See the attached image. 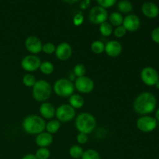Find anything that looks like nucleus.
Segmentation results:
<instances>
[{
    "instance_id": "obj_1",
    "label": "nucleus",
    "mask_w": 159,
    "mask_h": 159,
    "mask_svg": "<svg viewBox=\"0 0 159 159\" xmlns=\"http://www.w3.org/2000/svg\"><path fill=\"white\" fill-rule=\"evenodd\" d=\"M157 99L155 95L149 92H144L137 96L134 102V109L139 114L145 115L155 110Z\"/></svg>"
},
{
    "instance_id": "obj_2",
    "label": "nucleus",
    "mask_w": 159,
    "mask_h": 159,
    "mask_svg": "<svg viewBox=\"0 0 159 159\" xmlns=\"http://www.w3.org/2000/svg\"><path fill=\"white\" fill-rule=\"evenodd\" d=\"M46 123L44 120L37 115H30L23 122V127L30 134H39L44 130Z\"/></svg>"
},
{
    "instance_id": "obj_3",
    "label": "nucleus",
    "mask_w": 159,
    "mask_h": 159,
    "mask_svg": "<svg viewBox=\"0 0 159 159\" xmlns=\"http://www.w3.org/2000/svg\"><path fill=\"white\" fill-rule=\"evenodd\" d=\"M96 126V118L89 113H80L75 119V127L79 133L89 134L94 130Z\"/></svg>"
},
{
    "instance_id": "obj_4",
    "label": "nucleus",
    "mask_w": 159,
    "mask_h": 159,
    "mask_svg": "<svg viewBox=\"0 0 159 159\" xmlns=\"http://www.w3.org/2000/svg\"><path fill=\"white\" fill-rule=\"evenodd\" d=\"M51 93L52 88L51 85L43 79L37 81L33 86V96L34 99L39 102H44L49 99Z\"/></svg>"
},
{
    "instance_id": "obj_5",
    "label": "nucleus",
    "mask_w": 159,
    "mask_h": 159,
    "mask_svg": "<svg viewBox=\"0 0 159 159\" xmlns=\"http://www.w3.org/2000/svg\"><path fill=\"white\" fill-rule=\"evenodd\" d=\"M54 93L61 97L71 96L75 91V85L67 79H60L56 81L54 84Z\"/></svg>"
},
{
    "instance_id": "obj_6",
    "label": "nucleus",
    "mask_w": 159,
    "mask_h": 159,
    "mask_svg": "<svg viewBox=\"0 0 159 159\" xmlns=\"http://www.w3.org/2000/svg\"><path fill=\"white\" fill-rule=\"evenodd\" d=\"M57 120L61 122H68L75 116V110L68 104H62L57 107L55 113Z\"/></svg>"
},
{
    "instance_id": "obj_7",
    "label": "nucleus",
    "mask_w": 159,
    "mask_h": 159,
    "mask_svg": "<svg viewBox=\"0 0 159 159\" xmlns=\"http://www.w3.org/2000/svg\"><path fill=\"white\" fill-rule=\"evenodd\" d=\"M89 20L94 24H101L106 22L108 18L107 9L101 6H95L92 8L89 14Z\"/></svg>"
},
{
    "instance_id": "obj_8",
    "label": "nucleus",
    "mask_w": 159,
    "mask_h": 159,
    "mask_svg": "<svg viewBox=\"0 0 159 159\" xmlns=\"http://www.w3.org/2000/svg\"><path fill=\"white\" fill-rule=\"evenodd\" d=\"M141 78L144 84L148 85H154L159 81L158 73L152 67H145L141 72Z\"/></svg>"
},
{
    "instance_id": "obj_9",
    "label": "nucleus",
    "mask_w": 159,
    "mask_h": 159,
    "mask_svg": "<svg viewBox=\"0 0 159 159\" xmlns=\"http://www.w3.org/2000/svg\"><path fill=\"white\" fill-rule=\"evenodd\" d=\"M137 127L142 132H152L156 128L157 120L149 116H143L137 120Z\"/></svg>"
},
{
    "instance_id": "obj_10",
    "label": "nucleus",
    "mask_w": 159,
    "mask_h": 159,
    "mask_svg": "<svg viewBox=\"0 0 159 159\" xmlns=\"http://www.w3.org/2000/svg\"><path fill=\"white\" fill-rule=\"evenodd\" d=\"M40 59L37 56L34 54H29L22 59L21 66L25 71H34L40 68Z\"/></svg>"
},
{
    "instance_id": "obj_11",
    "label": "nucleus",
    "mask_w": 159,
    "mask_h": 159,
    "mask_svg": "<svg viewBox=\"0 0 159 159\" xmlns=\"http://www.w3.org/2000/svg\"><path fill=\"white\" fill-rule=\"evenodd\" d=\"M94 82L90 78L87 76H82L76 79L75 82V87L79 92L82 93H89L94 89Z\"/></svg>"
},
{
    "instance_id": "obj_12",
    "label": "nucleus",
    "mask_w": 159,
    "mask_h": 159,
    "mask_svg": "<svg viewBox=\"0 0 159 159\" xmlns=\"http://www.w3.org/2000/svg\"><path fill=\"white\" fill-rule=\"evenodd\" d=\"M123 26H124L126 30L134 32L139 29L141 26V20L139 17L135 14H129L125 18H124Z\"/></svg>"
},
{
    "instance_id": "obj_13",
    "label": "nucleus",
    "mask_w": 159,
    "mask_h": 159,
    "mask_svg": "<svg viewBox=\"0 0 159 159\" xmlns=\"http://www.w3.org/2000/svg\"><path fill=\"white\" fill-rule=\"evenodd\" d=\"M25 46L27 51L32 54H38L42 51L43 44L38 37L35 36H30L25 40Z\"/></svg>"
},
{
    "instance_id": "obj_14",
    "label": "nucleus",
    "mask_w": 159,
    "mask_h": 159,
    "mask_svg": "<svg viewBox=\"0 0 159 159\" xmlns=\"http://www.w3.org/2000/svg\"><path fill=\"white\" fill-rule=\"evenodd\" d=\"M55 54L57 58L61 61H65L69 58L72 54V48L67 42H62L56 48Z\"/></svg>"
},
{
    "instance_id": "obj_15",
    "label": "nucleus",
    "mask_w": 159,
    "mask_h": 159,
    "mask_svg": "<svg viewBox=\"0 0 159 159\" xmlns=\"http://www.w3.org/2000/svg\"><path fill=\"white\" fill-rule=\"evenodd\" d=\"M105 51L110 57H116L122 52V45L117 40H110L106 43Z\"/></svg>"
},
{
    "instance_id": "obj_16",
    "label": "nucleus",
    "mask_w": 159,
    "mask_h": 159,
    "mask_svg": "<svg viewBox=\"0 0 159 159\" xmlns=\"http://www.w3.org/2000/svg\"><path fill=\"white\" fill-rule=\"evenodd\" d=\"M142 12L149 18H155L159 14V8L155 3L152 2H146L141 7Z\"/></svg>"
},
{
    "instance_id": "obj_17",
    "label": "nucleus",
    "mask_w": 159,
    "mask_h": 159,
    "mask_svg": "<svg viewBox=\"0 0 159 159\" xmlns=\"http://www.w3.org/2000/svg\"><path fill=\"white\" fill-rule=\"evenodd\" d=\"M35 141L40 148H47L53 142V136L48 132H42L37 134Z\"/></svg>"
},
{
    "instance_id": "obj_18",
    "label": "nucleus",
    "mask_w": 159,
    "mask_h": 159,
    "mask_svg": "<svg viewBox=\"0 0 159 159\" xmlns=\"http://www.w3.org/2000/svg\"><path fill=\"white\" fill-rule=\"evenodd\" d=\"M40 113L43 117L46 119H51L54 116L56 113V110L54 105L51 102H43L40 107Z\"/></svg>"
},
{
    "instance_id": "obj_19",
    "label": "nucleus",
    "mask_w": 159,
    "mask_h": 159,
    "mask_svg": "<svg viewBox=\"0 0 159 159\" xmlns=\"http://www.w3.org/2000/svg\"><path fill=\"white\" fill-rule=\"evenodd\" d=\"M70 106L73 107L74 109H79L82 108L85 104V99L81 95L79 94H72L70 96L69 99Z\"/></svg>"
},
{
    "instance_id": "obj_20",
    "label": "nucleus",
    "mask_w": 159,
    "mask_h": 159,
    "mask_svg": "<svg viewBox=\"0 0 159 159\" xmlns=\"http://www.w3.org/2000/svg\"><path fill=\"white\" fill-rule=\"evenodd\" d=\"M61 127L60 121L57 120H52L49 121L48 124H46V127L45 129L47 130L48 133L49 134H54L57 133Z\"/></svg>"
},
{
    "instance_id": "obj_21",
    "label": "nucleus",
    "mask_w": 159,
    "mask_h": 159,
    "mask_svg": "<svg viewBox=\"0 0 159 159\" xmlns=\"http://www.w3.org/2000/svg\"><path fill=\"white\" fill-rule=\"evenodd\" d=\"M109 20H110V23L112 25H114V26H120L123 23L124 21V17L123 15L120 12H113L110 14V17H109Z\"/></svg>"
},
{
    "instance_id": "obj_22",
    "label": "nucleus",
    "mask_w": 159,
    "mask_h": 159,
    "mask_svg": "<svg viewBox=\"0 0 159 159\" xmlns=\"http://www.w3.org/2000/svg\"><path fill=\"white\" fill-rule=\"evenodd\" d=\"M117 8L120 12H123V13H128V12H131L133 9V5L130 2L123 0V1L118 2Z\"/></svg>"
},
{
    "instance_id": "obj_23",
    "label": "nucleus",
    "mask_w": 159,
    "mask_h": 159,
    "mask_svg": "<svg viewBox=\"0 0 159 159\" xmlns=\"http://www.w3.org/2000/svg\"><path fill=\"white\" fill-rule=\"evenodd\" d=\"M99 31H100L101 34L104 37H109L113 33V27L112 25L108 22H104V23H101L99 26Z\"/></svg>"
},
{
    "instance_id": "obj_24",
    "label": "nucleus",
    "mask_w": 159,
    "mask_h": 159,
    "mask_svg": "<svg viewBox=\"0 0 159 159\" xmlns=\"http://www.w3.org/2000/svg\"><path fill=\"white\" fill-rule=\"evenodd\" d=\"M83 152V149L79 145H73L69 149V155L71 158L75 159L82 158Z\"/></svg>"
},
{
    "instance_id": "obj_25",
    "label": "nucleus",
    "mask_w": 159,
    "mask_h": 159,
    "mask_svg": "<svg viewBox=\"0 0 159 159\" xmlns=\"http://www.w3.org/2000/svg\"><path fill=\"white\" fill-rule=\"evenodd\" d=\"M40 69L41 71V72L43 73L44 75H50L54 71V65L51 61H45L42 62L40 64Z\"/></svg>"
},
{
    "instance_id": "obj_26",
    "label": "nucleus",
    "mask_w": 159,
    "mask_h": 159,
    "mask_svg": "<svg viewBox=\"0 0 159 159\" xmlns=\"http://www.w3.org/2000/svg\"><path fill=\"white\" fill-rule=\"evenodd\" d=\"M91 49L96 54H101L105 51V44L100 40H95L92 43Z\"/></svg>"
},
{
    "instance_id": "obj_27",
    "label": "nucleus",
    "mask_w": 159,
    "mask_h": 159,
    "mask_svg": "<svg viewBox=\"0 0 159 159\" xmlns=\"http://www.w3.org/2000/svg\"><path fill=\"white\" fill-rule=\"evenodd\" d=\"M82 159H100V155L96 150L88 149L83 152Z\"/></svg>"
},
{
    "instance_id": "obj_28",
    "label": "nucleus",
    "mask_w": 159,
    "mask_h": 159,
    "mask_svg": "<svg viewBox=\"0 0 159 159\" xmlns=\"http://www.w3.org/2000/svg\"><path fill=\"white\" fill-rule=\"evenodd\" d=\"M50 155V151L47 148H40L36 152L35 156L37 159H48Z\"/></svg>"
},
{
    "instance_id": "obj_29",
    "label": "nucleus",
    "mask_w": 159,
    "mask_h": 159,
    "mask_svg": "<svg viewBox=\"0 0 159 159\" xmlns=\"http://www.w3.org/2000/svg\"><path fill=\"white\" fill-rule=\"evenodd\" d=\"M36 82L37 80H36L35 76L31 74L25 75L23 78V83L27 87H33Z\"/></svg>"
},
{
    "instance_id": "obj_30",
    "label": "nucleus",
    "mask_w": 159,
    "mask_h": 159,
    "mask_svg": "<svg viewBox=\"0 0 159 159\" xmlns=\"http://www.w3.org/2000/svg\"><path fill=\"white\" fill-rule=\"evenodd\" d=\"M85 72H86V68L82 64H78L74 68V74L77 76V78L85 76Z\"/></svg>"
},
{
    "instance_id": "obj_31",
    "label": "nucleus",
    "mask_w": 159,
    "mask_h": 159,
    "mask_svg": "<svg viewBox=\"0 0 159 159\" xmlns=\"http://www.w3.org/2000/svg\"><path fill=\"white\" fill-rule=\"evenodd\" d=\"M56 47L51 42H48V43H45L44 44H43L42 47V51H43L46 54H52V53L55 52Z\"/></svg>"
},
{
    "instance_id": "obj_32",
    "label": "nucleus",
    "mask_w": 159,
    "mask_h": 159,
    "mask_svg": "<svg viewBox=\"0 0 159 159\" xmlns=\"http://www.w3.org/2000/svg\"><path fill=\"white\" fill-rule=\"evenodd\" d=\"M126 32H127V30H126V29L124 28V26H123V25L116 26V29L113 30V34H114V35L116 36V37H119V38L124 37V36L126 34Z\"/></svg>"
},
{
    "instance_id": "obj_33",
    "label": "nucleus",
    "mask_w": 159,
    "mask_h": 159,
    "mask_svg": "<svg viewBox=\"0 0 159 159\" xmlns=\"http://www.w3.org/2000/svg\"><path fill=\"white\" fill-rule=\"evenodd\" d=\"M97 3L99 5V6L106 9V8L112 7L116 3V1L115 0H98Z\"/></svg>"
},
{
    "instance_id": "obj_34",
    "label": "nucleus",
    "mask_w": 159,
    "mask_h": 159,
    "mask_svg": "<svg viewBox=\"0 0 159 159\" xmlns=\"http://www.w3.org/2000/svg\"><path fill=\"white\" fill-rule=\"evenodd\" d=\"M83 15H82L81 12H79V13L76 14V15L75 16L74 19H73V22H74L75 25H76V26H80V25L83 23Z\"/></svg>"
},
{
    "instance_id": "obj_35",
    "label": "nucleus",
    "mask_w": 159,
    "mask_h": 159,
    "mask_svg": "<svg viewBox=\"0 0 159 159\" xmlns=\"http://www.w3.org/2000/svg\"><path fill=\"white\" fill-rule=\"evenodd\" d=\"M87 141H88V137H87V134H85L79 133L77 135V141L79 144H83L86 143Z\"/></svg>"
},
{
    "instance_id": "obj_36",
    "label": "nucleus",
    "mask_w": 159,
    "mask_h": 159,
    "mask_svg": "<svg viewBox=\"0 0 159 159\" xmlns=\"http://www.w3.org/2000/svg\"><path fill=\"white\" fill-rule=\"evenodd\" d=\"M152 38L155 43H159V26L155 28L152 32Z\"/></svg>"
},
{
    "instance_id": "obj_37",
    "label": "nucleus",
    "mask_w": 159,
    "mask_h": 159,
    "mask_svg": "<svg viewBox=\"0 0 159 159\" xmlns=\"http://www.w3.org/2000/svg\"><path fill=\"white\" fill-rule=\"evenodd\" d=\"M89 5H90L89 0H84V1H82V2H81L80 6L82 9H86V8H88L89 6Z\"/></svg>"
},
{
    "instance_id": "obj_38",
    "label": "nucleus",
    "mask_w": 159,
    "mask_h": 159,
    "mask_svg": "<svg viewBox=\"0 0 159 159\" xmlns=\"http://www.w3.org/2000/svg\"><path fill=\"white\" fill-rule=\"evenodd\" d=\"M22 159H37L36 158L35 155H34V154H27V155H26L25 156H23Z\"/></svg>"
},
{
    "instance_id": "obj_39",
    "label": "nucleus",
    "mask_w": 159,
    "mask_h": 159,
    "mask_svg": "<svg viewBox=\"0 0 159 159\" xmlns=\"http://www.w3.org/2000/svg\"><path fill=\"white\" fill-rule=\"evenodd\" d=\"M155 116H156V119L158 120H159V109L157 110L156 113H155Z\"/></svg>"
},
{
    "instance_id": "obj_40",
    "label": "nucleus",
    "mask_w": 159,
    "mask_h": 159,
    "mask_svg": "<svg viewBox=\"0 0 159 159\" xmlns=\"http://www.w3.org/2000/svg\"><path fill=\"white\" fill-rule=\"evenodd\" d=\"M67 2H70V3H75V2H77V1H67Z\"/></svg>"
},
{
    "instance_id": "obj_41",
    "label": "nucleus",
    "mask_w": 159,
    "mask_h": 159,
    "mask_svg": "<svg viewBox=\"0 0 159 159\" xmlns=\"http://www.w3.org/2000/svg\"><path fill=\"white\" fill-rule=\"evenodd\" d=\"M155 85H156V87H157V88L159 89V81H158V82H157L156 84H155Z\"/></svg>"
}]
</instances>
